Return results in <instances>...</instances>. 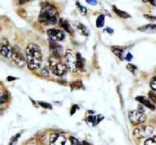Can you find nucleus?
Masks as SVG:
<instances>
[{
  "label": "nucleus",
  "instance_id": "nucleus-28",
  "mask_svg": "<svg viewBox=\"0 0 156 145\" xmlns=\"http://www.w3.org/2000/svg\"><path fill=\"white\" fill-rule=\"evenodd\" d=\"M150 86L153 91H156V77L152 78L150 81Z\"/></svg>",
  "mask_w": 156,
  "mask_h": 145
},
{
  "label": "nucleus",
  "instance_id": "nucleus-21",
  "mask_svg": "<svg viewBox=\"0 0 156 145\" xmlns=\"http://www.w3.org/2000/svg\"><path fill=\"white\" fill-rule=\"evenodd\" d=\"M76 6H77V9H78L79 12L81 13V14L84 15V16H85V15L87 14V8H86L85 6H82V5H81V3H80L78 1L76 2Z\"/></svg>",
  "mask_w": 156,
  "mask_h": 145
},
{
  "label": "nucleus",
  "instance_id": "nucleus-36",
  "mask_svg": "<svg viewBox=\"0 0 156 145\" xmlns=\"http://www.w3.org/2000/svg\"><path fill=\"white\" fill-rule=\"evenodd\" d=\"M144 2H150L152 6H156V0H143Z\"/></svg>",
  "mask_w": 156,
  "mask_h": 145
},
{
  "label": "nucleus",
  "instance_id": "nucleus-30",
  "mask_svg": "<svg viewBox=\"0 0 156 145\" xmlns=\"http://www.w3.org/2000/svg\"><path fill=\"white\" fill-rule=\"evenodd\" d=\"M144 17L145 19H147L148 20H149V21H151V22H155L156 20V16H152V15L145 14L144 15Z\"/></svg>",
  "mask_w": 156,
  "mask_h": 145
},
{
  "label": "nucleus",
  "instance_id": "nucleus-24",
  "mask_svg": "<svg viewBox=\"0 0 156 145\" xmlns=\"http://www.w3.org/2000/svg\"><path fill=\"white\" fill-rule=\"evenodd\" d=\"M148 98H149V100L152 101V103L156 104V93L154 91H150L148 93Z\"/></svg>",
  "mask_w": 156,
  "mask_h": 145
},
{
  "label": "nucleus",
  "instance_id": "nucleus-38",
  "mask_svg": "<svg viewBox=\"0 0 156 145\" xmlns=\"http://www.w3.org/2000/svg\"><path fill=\"white\" fill-rule=\"evenodd\" d=\"M29 1H32V0H19V3L20 5H24L25 4L26 2H29Z\"/></svg>",
  "mask_w": 156,
  "mask_h": 145
},
{
  "label": "nucleus",
  "instance_id": "nucleus-2",
  "mask_svg": "<svg viewBox=\"0 0 156 145\" xmlns=\"http://www.w3.org/2000/svg\"><path fill=\"white\" fill-rule=\"evenodd\" d=\"M59 13L53 5L44 3L41 6L38 16V21L41 24L47 26L55 25L59 23Z\"/></svg>",
  "mask_w": 156,
  "mask_h": 145
},
{
  "label": "nucleus",
  "instance_id": "nucleus-32",
  "mask_svg": "<svg viewBox=\"0 0 156 145\" xmlns=\"http://www.w3.org/2000/svg\"><path fill=\"white\" fill-rule=\"evenodd\" d=\"M69 140H70L71 145H82V143L79 142V141H77L76 138H74V137H71L70 138H69Z\"/></svg>",
  "mask_w": 156,
  "mask_h": 145
},
{
  "label": "nucleus",
  "instance_id": "nucleus-22",
  "mask_svg": "<svg viewBox=\"0 0 156 145\" xmlns=\"http://www.w3.org/2000/svg\"><path fill=\"white\" fill-rule=\"evenodd\" d=\"M81 88H83V84L81 83V81H75V82L71 84V90L72 91Z\"/></svg>",
  "mask_w": 156,
  "mask_h": 145
},
{
  "label": "nucleus",
  "instance_id": "nucleus-18",
  "mask_svg": "<svg viewBox=\"0 0 156 145\" xmlns=\"http://www.w3.org/2000/svg\"><path fill=\"white\" fill-rule=\"evenodd\" d=\"M103 119H104V116L101 115H89V116L87 117V123H89L90 124H91L93 127H95V126L98 125V123H99Z\"/></svg>",
  "mask_w": 156,
  "mask_h": 145
},
{
  "label": "nucleus",
  "instance_id": "nucleus-16",
  "mask_svg": "<svg viewBox=\"0 0 156 145\" xmlns=\"http://www.w3.org/2000/svg\"><path fill=\"white\" fill-rule=\"evenodd\" d=\"M0 54L2 55V56L8 58V57L11 56L12 54V48H10L8 45V43L6 42L5 44H2L1 48H0Z\"/></svg>",
  "mask_w": 156,
  "mask_h": 145
},
{
  "label": "nucleus",
  "instance_id": "nucleus-23",
  "mask_svg": "<svg viewBox=\"0 0 156 145\" xmlns=\"http://www.w3.org/2000/svg\"><path fill=\"white\" fill-rule=\"evenodd\" d=\"M144 145H156V136H153L145 141Z\"/></svg>",
  "mask_w": 156,
  "mask_h": 145
},
{
  "label": "nucleus",
  "instance_id": "nucleus-33",
  "mask_svg": "<svg viewBox=\"0 0 156 145\" xmlns=\"http://www.w3.org/2000/svg\"><path fill=\"white\" fill-rule=\"evenodd\" d=\"M77 109H79V107L77 106V105H73V107H72V109H71L70 115H73V114L75 113V112L77 111Z\"/></svg>",
  "mask_w": 156,
  "mask_h": 145
},
{
  "label": "nucleus",
  "instance_id": "nucleus-15",
  "mask_svg": "<svg viewBox=\"0 0 156 145\" xmlns=\"http://www.w3.org/2000/svg\"><path fill=\"white\" fill-rule=\"evenodd\" d=\"M76 27V29L77 30V31L81 34V35H83V36H88L90 34L89 30L87 28V27L85 25H84L81 22H76L74 24Z\"/></svg>",
  "mask_w": 156,
  "mask_h": 145
},
{
  "label": "nucleus",
  "instance_id": "nucleus-20",
  "mask_svg": "<svg viewBox=\"0 0 156 145\" xmlns=\"http://www.w3.org/2000/svg\"><path fill=\"white\" fill-rule=\"evenodd\" d=\"M105 25V15L101 14L98 16L96 20V27H103Z\"/></svg>",
  "mask_w": 156,
  "mask_h": 145
},
{
  "label": "nucleus",
  "instance_id": "nucleus-17",
  "mask_svg": "<svg viewBox=\"0 0 156 145\" xmlns=\"http://www.w3.org/2000/svg\"><path fill=\"white\" fill-rule=\"evenodd\" d=\"M59 26H60L62 28L64 29L67 33H69V34H73V28H72V27H71L70 24H69V21H67V20L60 18L59 20Z\"/></svg>",
  "mask_w": 156,
  "mask_h": 145
},
{
  "label": "nucleus",
  "instance_id": "nucleus-4",
  "mask_svg": "<svg viewBox=\"0 0 156 145\" xmlns=\"http://www.w3.org/2000/svg\"><path fill=\"white\" fill-rule=\"evenodd\" d=\"M11 58L13 61L16 63L18 67H23L26 63V58L21 53V50L18 46H14L12 48V54Z\"/></svg>",
  "mask_w": 156,
  "mask_h": 145
},
{
  "label": "nucleus",
  "instance_id": "nucleus-9",
  "mask_svg": "<svg viewBox=\"0 0 156 145\" xmlns=\"http://www.w3.org/2000/svg\"><path fill=\"white\" fill-rule=\"evenodd\" d=\"M47 34L50 40L55 41H61L65 38V33L63 30L56 28H52L47 30Z\"/></svg>",
  "mask_w": 156,
  "mask_h": 145
},
{
  "label": "nucleus",
  "instance_id": "nucleus-3",
  "mask_svg": "<svg viewBox=\"0 0 156 145\" xmlns=\"http://www.w3.org/2000/svg\"><path fill=\"white\" fill-rule=\"evenodd\" d=\"M49 67L52 73L57 77H62L66 73L67 68L65 63L61 60V58L51 56L49 58Z\"/></svg>",
  "mask_w": 156,
  "mask_h": 145
},
{
  "label": "nucleus",
  "instance_id": "nucleus-5",
  "mask_svg": "<svg viewBox=\"0 0 156 145\" xmlns=\"http://www.w3.org/2000/svg\"><path fill=\"white\" fill-rule=\"evenodd\" d=\"M65 64L67 68L71 72H77L76 67V54L72 50H67L65 53Z\"/></svg>",
  "mask_w": 156,
  "mask_h": 145
},
{
  "label": "nucleus",
  "instance_id": "nucleus-11",
  "mask_svg": "<svg viewBox=\"0 0 156 145\" xmlns=\"http://www.w3.org/2000/svg\"><path fill=\"white\" fill-rule=\"evenodd\" d=\"M112 52L116 55V56L121 59V60H124L125 59V56H126V53H125V48L121 46H112L111 47Z\"/></svg>",
  "mask_w": 156,
  "mask_h": 145
},
{
  "label": "nucleus",
  "instance_id": "nucleus-40",
  "mask_svg": "<svg viewBox=\"0 0 156 145\" xmlns=\"http://www.w3.org/2000/svg\"><path fill=\"white\" fill-rule=\"evenodd\" d=\"M0 96H1V95H0Z\"/></svg>",
  "mask_w": 156,
  "mask_h": 145
},
{
  "label": "nucleus",
  "instance_id": "nucleus-29",
  "mask_svg": "<svg viewBox=\"0 0 156 145\" xmlns=\"http://www.w3.org/2000/svg\"><path fill=\"white\" fill-rule=\"evenodd\" d=\"M38 104L41 106L43 107L44 109H52V105H51V104H49V103L44 102V101H38Z\"/></svg>",
  "mask_w": 156,
  "mask_h": 145
},
{
  "label": "nucleus",
  "instance_id": "nucleus-8",
  "mask_svg": "<svg viewBox=\"0 0 156 145\" xmlns=\"http://www.w3.org/2000/svg\"><path fill=\"white\" fill-rule=\"evenodd\" d=\"M49 48H50L52 56L55 57V58H62L63 55V48L57 41L50 40Z\"/></svg>",
  "mask_w": 156,
  "mask_h": 145
},
{
  "label": "nucleus",
  "instance_id": "nucleus-14",
  "mask_svg": "<svg viewBox=\"0 0 156 145\" xmlns=\"http://www.w3.org/2000/svg\"><path fill=\"white\" fill-rule=\"evenodd\" d=\"M85 65V60L81 56V53H76V67L77 71H83Z\"/></svg>",
  "mask_w": 156,
  "mask_h": 145
},
{
  "label": "nucleus",
  "instance_id": "nucleus-10",
  "mask_svg": "<svg viewBox=\"0 0 156 145\" xmlns=\"http://www.w3.org/2000/svg\"><path fill=\"white\" fill-rule=\"evenodd\" d=\"M67 137L60 133H52L50 135V145H66Z\"/></svg>",
  "mask_w": 156,
  "mask_h": 145
},
{
  "label": "nucleus",
  "instance_id": "nucleus-37",
  "mask_svg": "<svg viewBox=\"0 0 156 145\" xmlns=\"http://www.w3.org/2000/svg\"><path fill=\"white\" fill-rule=\"evenodd\" d=\"M104 31H105V32H108L110 34H113V30L112 28H110V27H106V28L104 30Z\"/></svg>",
  "mask_w": 156,
  "mask_h": 145
},
{
  "label": "nucleus",
  "instance_id": "nucleus-25",
  "mask_svg": "<svg viewBox=\"0 0 156 145\" xmlns=\"http://www.w3.org/2000/svg\"><path fill=\"white\" fill-rule=\"evenodd\" d=\"M126 69H127L128 70L130 71V72H132L133 74H135V72H136L137 70H138L136 66L133 64H128L127 66H126Z\"/></svg>",
  "mask_w": 156,
  "mask_h": 145
},
{
  "label": "nucleus",
  "instance_id": "nucleus-6",
  "mask_svg": "<svg viewBox=\"0 0 156 145\" xmlns=\"http://www.w3.org/2000/svg\"><path fill=\"white\" fill-rule=\"evenodd\" d=\"M154 132L153 127L149 126H142L134 129V135L138 138H146L150 137Z\"/></svg>",
  "mask_w": 156,
  "mask_h": 145
},
{
  "label": "nucleus",
  "instance_id": "nucleus-27",
  "mask_svg": "<svg viewBox=\"0 0 156 145\" xmlns=\"http://www.w3.org/2000/svg\"><path fill=\"white\" fill-rule=\"evenodd\" d=\"M9 100V96L7 95H4L0 96V105H3L6 103Z\"/></svg>",
  "mask_w": 156,
  "mask_h": 145
},
{
  "label": "nucleus",
  "instance_id": "nucleus-31",
  "mask_svg": "<svg viewBox=\"0 0 156 145\" xmlns=\"http://www.w3.org/2000/svg\"><path fill=\"white\" fill-rule=\"evenodd\" d=\"M19 137H20V133H17L14 137H12V139L10 141V145H14L17 142V140H18Z\"/></svg>",
  "mask_w": 156,
  "mask_h": 145
},
{
  "label": "nucleus",
  "instance_id": "nucleus-7",
  "mask_svg": "<svg viewBox=\"0 0 156 145\" xmlns=\"http://www.w3.org/2000/svg\"><path fill=\"white\" fill-rule=\"evenodd\" d=\"M129 115V119L134 125H139L141 124L146 120L147 116L144 113L141 112L140 111H130L128 114Z\"/></svg>",
  "mask_w": 156,
  "mask_h": 145
},
{
  "label": "nucleus",
  "instance_id": "nucleus-13",
  "mask_svg": "<svg viewBox=\"0 0 156 145\" xmlns=\"http://www.w3.org/2000/svg\"><path fill=\"white\" fill-rule=\"evenodd\" d=\"M138 29L139 31H141V32L153 34V33H156V24H149L143 25L141 27H139Z\"/></svg>",
  "mask_w": 156,
  "mask_h": 145
},
{
  "label": "nucleus",
  "instance_id": "nucleus-1",
  "mask_svg": "<svg viewBox=\"0 0 156 145\" xmlns=\"http://www.w3.org/2000/svg\"><path fill=\"white\" fill-rule=\"evenodd\" d=\"M26 62L27 67L31 70L40 68L42 63V53L37 44L30 43L26 48Z\"/></svg>",
  "mask_w": 156,
  "mask_h": 145
},
{
  "label": "nucleus",
  "instance_id": "nucleus-35",
  "mask_svg": "<svg viewBox=\"0 0 156 145\" xmlns=\"http://www.w3.org/2000/svg\"><path fill=\"white\" fill-rule=\"evenodd\" d=\"M132 58H133V55L130 53H126V56H125V59L126 61H131Z\"/></svg>",
  "mask_w": 156,
  "mask_h": 145
},
{
  "label": "nucleus",
  "instance_id": "nucleus-34",
  "mask_svg": "<svg viewBox=\"0 0 156 145\" xmlns=\"http://www.w3.org/2000/svg\"><path fill=\"white\" fill-rule=\"evenodd\" d=\"M86 2L91 6H95L97 4V0H86Z\"/></svg>",
  "mask_w": 156,
  "mask_h": 145
},
{
  "label": "nucleus",
  "instance_id": "nucleus-12",
  "mask_svg": "<svg viewBox=\"0 0 156 145\" xmlns=\"http://www.w3.org/2000/svg\"><path fill=\"white\" fill-rule=\"evenodd\" d=\"M136 100L138 101H139L140 104L144 105V106H146L147 108L150 109L151 110H152V111H154L155 109V106L154 104H153V103H152V101L149 100V99H148L147 98H145V97L138 96L136 98Z\"/></svg>",
  "mask_w": 156,
  "mask_h": 145
},
{
  "label": "nucleus",
  "instance_id": "nucleus-19",
  "mask_svg": "<svg viewBox=\"0 0 156 145\" xmlns=\"http://www.w3.org/2000/svg\"><path fill=\"white\" fill-rule=\"evenodd\" d=\"M112 10H113V12L115 13L118 16H120L121 18H130V17H131L130 14H129L128 13L125 12V11H123V10H119V9L115 6H112Z\"/></svg>",
  "mask_w": 156,
  "mask_h": 145
},
{
  "label": "nucleus",
  "instance_id": "nucleus-26",
  "mask_svg": "<svg viewBox=\"0 0 156 145\" xmlns=\"http://www.w3.org/2000/svg\"><path fill=\"white\" fill-rule=\"evenodd\" d=\"M41 74L44 76V77H49V70L47 67H43V68L41 69Z\"/></svg>",
  "mask_w": 156,
  "mask_h": 145
},
{
  "label": "nucleus",
  "instance_id": "nucleus-39",
  "mask_svg": "<svg viewBox=\"0 0 156 145\" xmlns=\"http://www.w3.org/2000/svg\"><path fill=\"white\" fill-rule=\"evenodd\" d=\"M16 77H7V81H15L16 80Z\"/></svg>",
  "mask_w": 156,
  "mask_h": 145
}]
</instances>
